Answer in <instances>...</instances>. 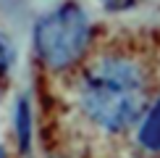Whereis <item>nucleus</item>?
I'll return each instance as SVG.
<instances>
[{
	"label": "nucleus",
	"instance_id": "6",
	"mask_svg": "<svg viewBox=\"0 0 160 158\" xmlns=\"http://www.w3.org/2000/svg\"><path fill=\"white\" fill-rule=\"evenodd\" d=\"M0 158H5V153H3V150H0Z\"/></svg>",
	"mask_w": 160,
	"mask_h": 158
},
{
	"label": "nucleus",
	"instance_id": "4",
	"mask_svg": "<svg viewBox=\"0 0 160 158\" xmlns=\"http://www.w3.org/2000/svg\"><path fill=\"white\" fill-rule=\"evenodd\" d=\"M16 132H18L21 150H29V142H32V111H29V103L24 97L16 105Z\"/></svg>",
	"mask_w": 160,
	"mask_h": 158
},
{
	"label": "nucleus",
	"instance_id": "5",
	"mask_svg": "<svg viewBox=\"0 0 160 158\" xmlns=\"http://www.w3.org/2000/svg\"><path fill=\"white\" fill-rule=\"evenodd\" d=\"M11 61H13V55H11V48H8V42L3 40V34H0V79L5 76V71H8Z\"/></svg>",
	"mask_w": 160,
	"mask_h": 158
},
{
	"label": "nucleus",
	"instance_id": "2",
	"mask_svg": "<svg viewBox=\"0 0 160 158\" xmlns=\"http://www.w3.org/2000/svg\"><path fill=\"white\" fill-rule=\"evenodd\" d=\"M89 40V21L87 13L76 3H63L39 18L34 29L37 53L50 69H66L76 61Z\"/></svg>",
	"mask_w": 160,
	"mask_h": 158
},
{
	"label": "nucleus",
	"instance_id": "1",
	"mask_svg": "<svg viewBox=\"0 0 160 158\" xmlns=\"http://www.w3.org/2000/svg\"><path fill=\"white\" fill-rule=\"evenodd\" d=\"M147 105V84L137 63L105 58L95 63L82 84V108L102 129H126Z\"/></svg>",
	"mask_w": 160,
	"mask_h": 158
},
{
	"label": "nucleus",
	"instance_id": "3",
	"mask_svg": "<svg viewBox=\"0 0 160 158\" xmlns=\"http://www.w3.org/2000/svg\"><path fill=\"white\" fill-rule=\"evenodd\" d=\"M139 142L147 150H160V100L144 116L142 127H139Z\"/></svg>",
	"mask_w": 160,
	"mask_h": 158
}]
</instances>
